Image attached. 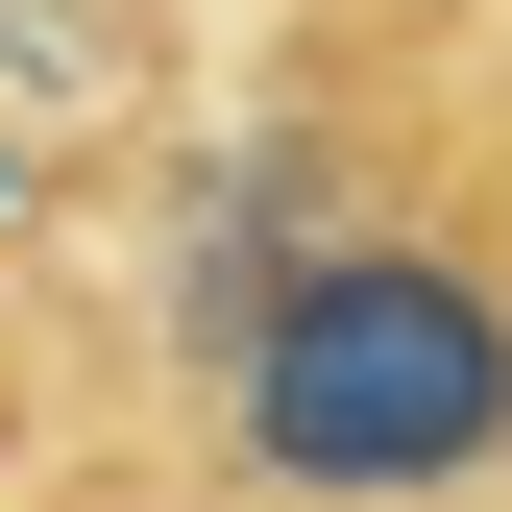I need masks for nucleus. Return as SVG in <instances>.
<instances>
[{"instance_id":"nucleus-1","label":"nucleus","mask_w":512,"mask_h":512,"mask_svg":"<svg viewBox=\"0 0 512 512\" xmlns=\"http://www.w3.org/2000/svg\"><path fill=\"white\" fill-rule=\"evenodd\" d=\"M171 464L220 512H512V0H293L171 293Z\"/></svg>"},{"instance_id":"nucleus-2","label":"nucleus","mask_w":512,"mask_h":512,"mask_svg":"<svg viewBox=\"0 0 512 512\" xmlns=\"http://www.w3.org/2000/svg\"><path fill=\"white\" fill-rule=\"evenodd\" d=\"M0 512H220L171 439H49V464H0Z\"/></svg>"},{"instance_id":"nucleus-3","label":"nucleus","mask_w":512,"mask_h":512,"mask_svg":"<svg viewBox=\"0 0 512 512\" xmlns=\"http://www.w3.org/2000/svg\"><path fill=\"white\" fill-rule=\"evenodd\" d=\"M49 439H74V415H49V366H25V317H0V464H49Z\"/></svg>"},{"instance_id":"nucleus-4","label":"nucleus","mask_w":512,"mask_h":512,"mask_svg":"<svg viewBox=\"0 0 512 512\" xmlns=\"http://www.w3.org/2000/svg\"><path fill=\"white\" fill-rule=\"evenodd\" d=\"M269 25H293V0H269Z\"/></svg>"}]
</instances>
